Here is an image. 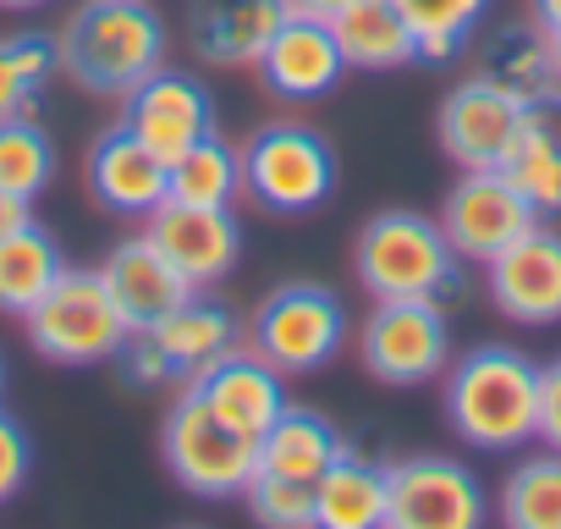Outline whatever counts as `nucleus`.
Segmentation results:
<instances>
[{"instance_id": "obj_29", "label": "nucleus", "mask_w": 561, "mask_h": 529, "mask_svg": "<svg viewBox=\"0 0 561 529\" xmlns=\"http://www.w3.org/2000/svg\"><path fill=\"white\" fill-rule=\"evenodd\" d=\"M501 524L512 529H561V452H534L523 458L495 502Z\"/></svg>"}, {"instance_id": "obj_1", "label": "nucleus", "mask_w": 561, "mask_h": 529, "mask_svg": "<svg viewBox=\"0 0 561 529\" xmlns=\"http://www.w3.org/2000/svg\"><path fill=\"white\" fill-rule=\"evenodd\" d=\"M446 425L462 447L479 452H517L534 441L539 419V364L506 342L468 348L457 364H446L440 386Z\"/></svg>"}, {"instance_id": "obj_38", "label": "nucleus", "mask_w": 561, "mask_h": 529, "mask_svg": "<svg viewBox=\"0 0 561 529\" xmlns=\"http://www.w3.org/2000/svg\"><path fill=\"white\" fill-rule=\"evenodd\" d=\"M39 7H50V0H0V12H39Z\"/></svg>"}, {"instance_id": "obj_27", "label": "nucleus", "mask_w": 561, "mask_h": 529, "mask_svg": "<svg viewBox=\"0 0 561 529\" xmlns=\"http://www.w3.org/2000/svg\"><path fill=\"white\" fill-rule=\"evenodd\" d=\"M397 12L408 18L413 29V45H419V61L430 67H446L468 50L473 29L484 23L490 0H397Z\"/></svg>"}, {"instance_id": "obj_20", "label": "nucleus", "mask_w": 561, "mask_h": 529, "mask_svg": "<svg viewBox=\"0 0 561 529\" xmlns=\"http://www.w3.org/2000/svg\"><path fill=\"white\" fill-rule=\"evenodd\" d=\"M100 277H105V288H111V299H116V309H122V320H127L133 331L154 326L165 309H176L187 293H198V288L176 271V264L149 243V232L116 243L111 259L100 264Z\"/></svg>"}, {"instance_id": "obj_33", "label": "nucleus", "mask_w": 561, "mask_h": 529, "mask_svg": "<svg viewBox=\"0 0 561 529\" xmlns=\"http://www.w3.org/2000/svg\"><path fill=\"white\" fill-rule=\"evenodd\" d=\"M28 474H34V436L18 414L0 408V502L23 496Z\"/></svg>"}, {"instance_id": "obj_40", "label": "nucleus", "mask_w": 561, "mask_h": 529, "mask_svg": "<svg viewBox=\"0 0 561 529\" xmlns=\"http://www.w3.org/2000/svg\"><path fill=\"white\" fill-rule=\"evenodd\" d=\"M0 392H7V359H0Z\"/></svg>"}, {"instance_id": "obj_4", "label": "nucleus", "mask_w": 561, "mask_h": 529, "mask_svg": "<svg viewBox=\"0 0 561 529\" xmlns=\"http://www.w3.org/2000/svg\"><path fill=\"white\" fill-rule=\"evenodd\" d=\"M336 149L309 122H264L242 144V188L270 215H309L336 193Z\"/></svg>"}, {"instance_id": "obj_11", "label": "nucleus", "mask_w": 561, "mask_h": 529, "mask_svg": "<svg viewBox=\"0 0 561 529\" xmlns=\"http://www.w3.org/2000/svg\"><path fill=\"white\" fill-rule=\"evenodd\" d=\"M545 215L523 199V188L490 166V171H462V182L446 193L440 204V232L451 237V248L473 264H490L501 248H512L523 232H534Z\"/></svg>"}, {"instance_id": "obj_28", "label": "nucleus", "mask_w": 561, "mask_h": 529, "mask_svg": "<svg viewBox=\"0 0 561 529\" xmlns=\"http://www.w3.org/2000/svg\"><path fill=\"white\" fill-rule=\"evenodd\" d=\"M61 72V45L56 34L23 29L0 40V116H23L45 94V83Z\"/></svg>"}, {"instance_id": "obj_35", "label": "nucleus", "mask_w": 561, "mask_h": 529, "mask_svg": "<svg viewBox=\"0 0 561 529\" xmlns=\"http://www.w3.org/2000/svg\"><path fill=\"white\" fill-rule=\"evenodd\" d=\"M28 221H34L28 199H18V193H7V188H0V237H7V232H18V226H28Z\"/></svg>"}, {"instance_id": "obj_17", "label": "nucleus", "mask_w": 561, "mask_h": 529, "mask_svg": "<svg viewBox=\"0 0 561 529\" xmlns=\"http://www.w3.org/2000/svg\"><path fill=\"white\" fill-rule=\"evenodd\" d=\"M264 89L280 94V100H320L342 83L347 61H342V45L331 34V23L320 18H304L293 12L287 23L275 29V40L264 45V56L253 61Z\"/></svg>"}, {"instance_id": "obj_5", "label": "nucleus", "mask_w": 561, "mask_h": 529, "mask_svg": "<svg viewBox=\"0 0 561 529\" xmlns=\"http://www.w3.org/2000/svg\"><path fill=\"white\" fill-rule=\"evenodd\" d=\"M23 326H28L34 353H45L61 370L111 364L127 348V337H133V326L122 320L105 277L100 271H72V264L56 277V288L23 315Z\"/></svg>"}, {"instance_id": "obj_2", "label": "nucleus", "mask_w": 561, "mask_h": 529, "mask_svg": "<svg viewBox=\"0 0 561 529\" xmlns=\"http://www.w3.org/2000/svg\"><path fill=\"white\" fill-rule=\"evenodd\" d=\"M165 18L149 0H83L56 34L61 72L105 100H122L154 67H165Z\"/></svg>"}, {"instance_id": "obj_37", "label": "nucleus", "mask_w": 561, "mask_h": 529, "mask_svg": "<svg viewBox=\"0 0 561 529\" xmlns=\"http://www.w3.org/2000/svg\"><path fill=\"white\" fill-rule=\"evenodd\" d=\"M528 12L545 34H561V0H528Z\"/></svg>"}, {"instance_id": "obj_7", "label": "nucleus", "mask_w": 561, "mask_h": 529, "mask_svg": "<svg viewBox=\"0 0 561 529\" xmlns=\"http://www.w3.org/2000/svg\"><path fill=\"white\" fill-rule=\"evenodd\" d=\"M226 348H237V315L226 304H215V299L187 293L154 326L133 331L127 348L116 353V364H122V375L133 386H187Z\"/></svg>"}, {"instance_id": "obj_15", "label": "nucleus", "mask_w": 561, "mask_h": 529, "mask_svg": "<svg viewBox=\"0 0 561 529\" xmlns=\"http://www.w3.org/2000/svg\"><path fill=\"white\" fill-rule=\"evenodd\" d=\"M490 304L517 326H561V232L545 221L484 264Z\"/></svg>"}, {"instance_id": "obj_22", "label": "nucleus", "mask_w": 561, "mask_h": 529, "mask_svg": "<svg viewBox=\"0 0 561 529\" xmlns=\"http://www.w3.org/2000/svg\"><path fill=\"white\" fill-rule=\"evenodd\" d=\"M391 513V485H386V463L342 447L336 463L314 480V524L320 529H386Z\"/></svg>"}, {"instance_id": "obj_19", "label": "nucleus", "mask_w": 561, "mask_h": 529, "mask_svg": "<svg viewBox=\"0 0 561 529\" xmlns=\"http://www.w3.org/2000/svg\"><path fill=\"white\" fill-rule=\"evenodd\" d=\"M89 188H94V199H100L111 215L144 221L149 210L165 204V160H160L127 122H116V127H105V133L94 138V149H89Z\"/></svg>"}, {"instance_id": "obj_24", "label": "nucleus", "mask_w": 561, "mask_h": 529, "mask_svg": "<svg viewBox=\"0 0 561 529\" xmlns=\"http://www.w3.org/2000/svg\"><path fill=\"white\" fill-rule=\"evenodd\" d=\"M342 447H347V436L336 430L331 414L304 408V403H287V408H280V419L259 441V469L293 474V480H320L336 463Z\"/></svg>"}, {"instance_id": "obj_26", "label": "nucleus", "mask_w": 561, "mask_h": 529, "mask_svg": "<svg viewBox=\"0 0 561 529\" xmlns=\"http://www.w3.org/2000/svg\"><path fill=\"white\" fill-rule=\"evenodd\" d=\"M237 188H242V149H231L220 127L165 166V199L176 204H231Z\"/></svg>"}, {"instance_id": "obj_16", "label": "nucleus", "mask_w": 561, "mask_h": 529, "mask_svg": "<svg viewBox=\"0 0 561 529\" xmlns=\"http://www.w3.org/2000/svg\"><path fill=\"white\" fill-rule=\"evenodd\" d=\"M187 392H193L215 419H226L231 430H242V436H253V441H264V430L280 419V408L293 403L287 386H280V370H275L259 348H253V353L226 348L220 359H209V364L187 381Z\"/></svg>"}, {"instance_id": "obj_30", "label": "nucleus", "mask_w": 561, "mask_h": 529, "mask_svg": "<svg viewBox=\"0 0 561 529\" xmlns=\"http://www.w3.org/2000/svg\"><path fill=\"white\" fill-rule=\"evenodd\" d=\"M479 72L495 78V83H506V89L523 94V100L545 94V89L556 83V72H550V34H545L534 18L501 29V34L484 45V67H479Z\"/></svg>"}, {"instance_id": "obj_9", "label": "nucleus", "mask_w": 561, "mask_h": 529, "mask_svg": "<svg viewBox=\"0 0 561 529\" xmlns=\"http://www.w3.org/2000/svg\"><path fill=\"white\" fill-rule=\"evenodd\" d=\"M358 359L380 386H424L440 381L451 364V326L435 299H375Z\"/></svg>"}, {"instance_id": "obj_6", "label": "nucleus", "mask_w": 561, "mask_h": 529, "mask_svg": "<svg viewBox=\"0 0 561 529\" xmlns=\"http://www.w3.org/2000/svg\"><path fill=\"white\" fill-rule=\"evenodd\" d=\"M253 348L280 375H314L347 348V304L325 282H280L253 309Z\"/></svg>"}, {"instance_id": "obj_25", "label": "nucleus", "mask_w": 561, "mask_h": 529, "mask_svg": "<svg viewBox=\"0 0 561 529\" xmlns=\"http://www.w3.org/2000/svg\"><path fill=\"white\" fill-rule=\"evenodd\" d=\"M61 271H67V254H61V243L39 221L7 232V237H0V315L23 320L56 288Z\"/></svg>"}, {"instance_id": "obj_8", "label": "nucleus", "mask_w": 561, "mask_h": 529, "mask_svg": "<svg viewBox=\"0 0 561 529\" xmlns=\"http://www.w3.org/2000/svg\"><path fill=\"white\" fill-rule=\"evenodd\" d=\"M160 452H165V469L176 474V485L204 502L242 496V485L259 469V441L231 430L226 419H215L187 386L176 392V403L160 425Z\"/></svg>"}, {"instance_id": "obj_34", "label": "nucleus", "mask_w": 561, "mask_h": 529, "mask_svg": "<svg viewBox=\"0 0 561 529\" xmlns=\"http://www.w3.org/2000/svg\"><path fill=\"white\" fill-rule=\"evenodd\" d=\"M534 436L561 452V359L539 364V419H534Z\"/></svg>"}, {"instance_id": "obj_10", "label": "nucleus", "mask_w": 561, "mask_h": 529, "mask_svg": "<svg viewBox=\"0 0 561 529\" xmlns=\"http://www.w3.org/2000/svg\"><path fill=\"white\" fill-rule=\"evenodd\" d=\"M386 485H391L386 529H479L490 518L484 485L462 458H440V452L391 458Z\"/></svg>"}, {"instance_id": "obj_13", "label": "nucleus", "mask_w": 561, "mask_h": 529, "mask_svg": "<svg viewBox=\"0 0 561 529\" xmlns=\"http://www.w3.org/2000/svg\"><path fill=\"white\" fill-rule=\"evenodd\" d=\"M122 122L171 166L182 149H193L204 133H215V100L204 78L182 67H154L144 83L122 94Z\"/></svg>"}, {"instance_id": "obj_18", "label": "nucleus", "mask_w": 561, "mask_h": 529, "mask_svg": "<svg viewBox=\"0 0 561 529\" xmlns=\"http://www.w3.org/2000/svg\"><path fill=\"white\" fill-rule=\"evenodd\" d=\"M287 18V0H187V45L209 67H253Z\"/></svg>"}, {"instance_id": "obj_32", "label": "nucleus", "mask_w": 561, "mask_h": 529, "mask_svg": "<svg viewBox=\"0 0 561 529\" xmlns=\"http://www.w3.org/2000/svg\"><path fill=\"white\" fill-rule=\"evenodd\" d=\"M248 513L270 529H309L314 524V480H293V474H270L253 469V480L242 485Z\"/></svg>"}, {"instance_id": "obj_39", "label": "nucleus", "mask_w": 561, "mask_h": 529, "mask_svg": "<svg viewBox=\"0 0 561 529\" xmlns=\"http://www.w3.org/2000/svg\"><path fill=\"white\" fill-rule=\"evenodd\" d=\"M550 72H556V83H561V34H550Z\"/></svg>"}, {"instance_id": "obj_12", "label": "nucleus", "mask_w": 561, "mask_h": 529, "mask_svg": "<svg viewBox=\"0 0 561 529\" xmlns=\"http://www.w3.org/2000/svg\"><path fill=\"white\" fill-rule=\"evenodd\" d=\"M523 105H528L523 94H512L506 83H495V78H484V72L462 78V83L440 100V122H435L446 160H457L462 171H490V166H501V160L512 155V144H517Z\"/></svg>"}, {"instance_id": "obj_21", "label": "nucleus", "mask_w": 561, "mask_h": 529, "mask_svg": "<svg viewBox=\"0 0 561 529\" xmlns=\"http://www.w3.org/2000/svg\"><path fill=\"white\" fill-rule=\"evenodd\" d=\"M501 171L523 188V199L539 215H561V83L523 105V127Z\"/></svg>"}, {"instance_id": "obj_31", "label": "nucleus", "mask_w": 561, "mask_h": 529, "mask_svg": "<svg viewBox=\"0 0 561 529\" xmlns=\"http://www.w3.org/2000/svg\"><path fill=\"white\" fill-rule=\"evenodd\" d=\"M56 177V138L23 111V116H0V188L18 199H39Z\"/></svg>"}, {"instance_id": "obj_36", "label": "nucleus", "mask_w": 561, "mask_h": 529, "mask_svg": "<svg viewBox=\"0 0 561 529\" xmlns=\"http://www.w3.org/2000/svg\"><path fill=\"white\" fill-rule=\"evenodd\" d=\"M293 12H304V18H320V23H331V18H342L353 0H287Z\"/></svg>"}, {"instance_id": "obj_3", "label": "nucleus", "mask_w": 561, "mask_h": 529, "mask_svg": "<svg viewBox=\"0 0 561 529\" xmlns=\"http://www.w3.org/2000/svg\"><path fill=\"white\" fill-rule=\"evenodd\" d=\"M353 271L375 299H457L462 293V254L440 232V221L419 210H380L364 221L353 243Z\"/></svg>"}, {"instance_id": "obj_14", "label": "nucleus", "mask_w": 561, "mask_h": 529, "mask_svg": "<svg viewBox=\"0 0 561 529\" xmlns=\"http://www.w3.org/2000/svg\"><path fill=\"white\" fill-rule=\"evenodd\" d=\"M144 232L193 288L231 277L237 259H242V221L231 215V204H176V199H165L160 210L144 215Z\"/></svg>"}, {"instance_id": "obj_23", "label": "nucleus", "mask_w": 561, "mask_h": 529, "mask_svg": "<svg viewBox=\"0 0 561 529\" xmlns=\"http://www.w3.org/2000/svg\"><path fill=\"white\" fill-rule=\"evenodd\" d=\"M331 34L353 72H397L419 61L413 29L397 12V0H353L342 18H331Z\"/></svg>"}]
</instances>
